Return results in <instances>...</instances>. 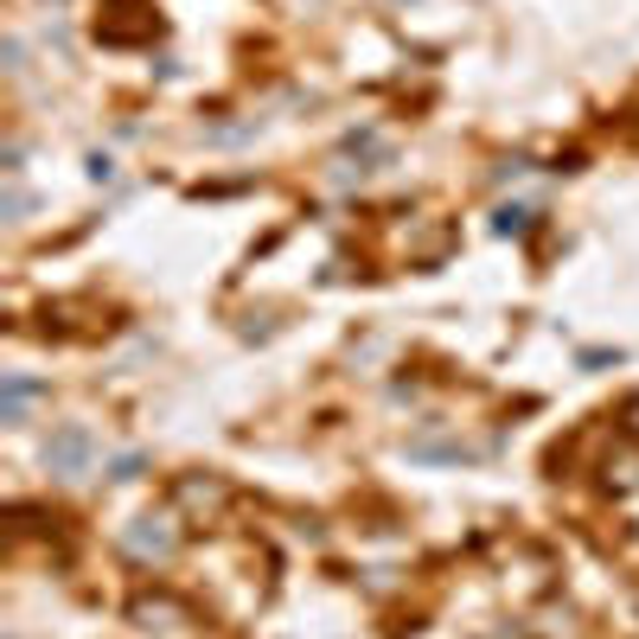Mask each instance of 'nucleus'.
Masks as SVG:
<instances>
[{"mask_svg":"<svg viewBox=\"0 0 639 639\" xmlns=\"http://www.w3.org/2000/svg\"><path fill=\"white\" fill-rule=\"evenodd\" d=\"M77 461H84V435H64L58 441V467H77Z\"/></svg>","mask_w":639,"mask_h":639,"instance_id":"obj_1","label":"nucleus"}]
</instances>
